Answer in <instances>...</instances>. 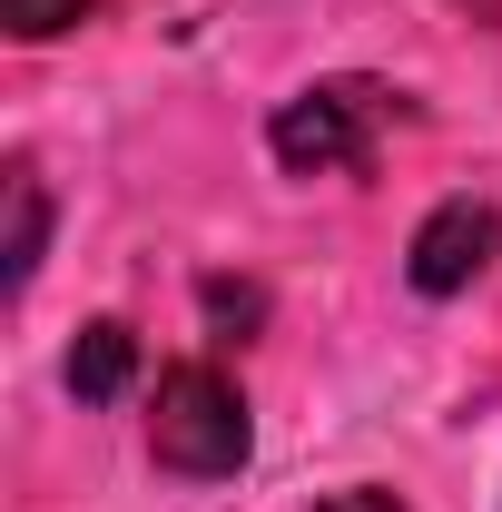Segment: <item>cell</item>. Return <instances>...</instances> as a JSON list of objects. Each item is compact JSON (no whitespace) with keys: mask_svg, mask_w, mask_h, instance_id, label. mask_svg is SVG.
<instances>
[{"mask_svg":"<svg viewBox=\"0 0 502 512\" xmlns=\"http://www.w3.org/2000/svg\"><path fill=\"white\" fill-rule=\"evenodd\" d=\"M247 394L217 375L207 355L188 365H168L158 375V414H148V453L168 463V473H188V483H227L237 463H247Z\"/></svg>","mask_w":502,"mask_h":512,"instance_id":"obj_1","label":"cell"},{"mask_svg":"<svg viewBox=\"0 0 502 512\" xmlns=\"http://www.w3.org/2000/svg\"><path fill=\"white\" fill-rule=\"evenodd\" d=\"M394 109L375 79H325V89H296L276 128H266V148L296 168V178H335V168H365L375 158V119Z\"/></svg>","mask_w":502,"mask_h":512,"instance_id":"obj_2","label":"cell"},{"mask_svg":"<svg viewBox=\"0 0 502 512\" xmlns=\"http://www.w3.org/2000/svg\"><path fill=\"white\" fill-rule=\"evenodd\" d=\"M502 247V217L483 197H443L434 217L414 227V256H404V276H414V296H463Z\"/></svg>","mask_w":502,"mask_h":512,"instance_id":"obj_3","label":"cell"},{"mask_svg":"<svg viewBox=\"0 0 502 512\" xmlns=\"http://www.w3.org/2000/svg\"><path fill=\"white\" fill-rule=\"evenodd\" d=\"M128 375H138V335H128L119 316L79 325V345H69V394H79V404H119Z\"/></svg>","mask_w":502,"mask_h":512,"instance_id":"obj_4","label":"cell"},{"mask_svg":"<svg viewBox=\"0 0 502 512\" xmlns=\"http://www.w3.org/2000/svg\"><path fill=\"white\" fill-rule=\"evenodd\" d=\"M40 247H50V188H40V168L20 158V168H10V296L40 276Z\"/></svg>","mask_w":502,"mask_h":512,"instance_id":"obj_5","label":"cell"},{"mask_svg":"<svg viewBox=\"0 0 502 512\" xmlns=\"http://www.w3.org/2000/svg\"><path fill=\"white\" fill-rule=\"evenodd\" d=\"M79 10H89V0H0V20H10L20 40H60Z\"/></svg>","mask_w":502,"mask_h":512,"instance_id":"obj_6","label":"cell"},{"mask_svg":"<svg viewBox=\"0 0 502 512\" xmlns=\"http://www.w3.org/2000/svg\"><path fill=\"white\" fill-rule=\"evenodd\" d=\"M207 316H237V325H256V286H227V276H217V286H207Z\"/></svg>","mask_w":502,"mask_h":512,"instance_id":"obj_7","label":"cell"},{"mask_svg":"<svg viewBox=\"0 0 502 512\" xmlns=\"http://www.w3.org/2000/svg\"><path fill=\"white\" fill-rule=\"evenodd\" d=\"M315 512H394V493H345V503H315Z\"/></svg>","mask_w":502,"mask_h":512,"instance_id":"obj_8","label":"cell"}]
</instances>
